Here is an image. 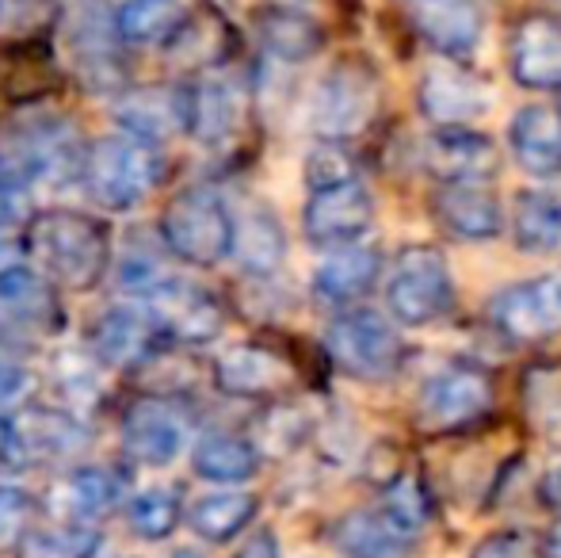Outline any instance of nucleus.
Here are the masks:
<instances>
[{"label": "nucleus", "instance_id": "nucleus-1", "mask_svg": "<svg viewBox=\"0 0 561 558\" xmlns=\"http://www.w3.org/2000/svg\"><path fill=\"white\" fill-rule=\"evenodd\" d=\"M31 253L58 287L89 291L112 264V241L81 210H43L31 223Z\"/></svg>", "mask_w": 561, "mask_h": 558}, {"label": "nucleus", "instance_id": "nucleus-2", "mask_svg": "<svg viewBox=\"0 0 561 558\" xmlns=\"http://www.w3.org/2000/svg\"><path fill=\"white\" fill-rule=\"evenodd\" d=\"M161 238L184 264L215 269L233 253V210L210 187H184L161 210Z\"/></svg>", "mask_w": 561, "mask_h": 558}, {"label": "nucleus", "instance_id": "nucleus-3", "mask_svg": "<svg viewBox=\"0 0 561 558\" xmlns=\"http://www.w3.org/2000/svg\"><path fill=\"white\" fill-rule=\"evenodd\" d=\"M81 172L100 207L112 210V215H130L153 192L157 157L153 146H146V141L130 135H107L89 146Z\"/></svg>", "mask_w": 561, "mask_h": 558}, {"label": "nucleus", "instance_id": "nucleus-4", "mask_svg": "<svg viewBox=\"0 0 561 558\" xmlns=\"http://www.w3.org/2000/svg\"><path fill=\"white\" fill-rule=\"evenodd\" d=\"M382 104L378 73L359 58H344L318 81L310 100V127L321 141H347L375 123Z\"/></svg>", "mask_w": 561, "mask_h": 558}, {"label": "nucleus", "instance_id": "nucleus-5", "mask_svg": "<svg viewBox=\"0 0 561 558\" xmlns=\"http://www.w3.org/2000/svg\"><path fill=\"white\" fill-rule=\"evenodd\" d=\"M325 349L340 372L367 383L398 375L401 360H405V341H401L398 326L378 310H344L333 318V326L325 329Z\"/></svg>", "mask_w": 561, "mask_h": 558}, {"label": "nucleus", "instance_id": "nucleus-6", "mask_svg": "<svg viewBox=\"0 0 561 558\" xmlns=\"http://www.w3.org/2000/svg\"><path fill=\"white\" fill-rule=\"evenodd\" d=\"M386 306L401 326H432L455 306V280L436 246H409L386 276Z\"/></svg>", "mask_w": 561, "mask_h": 558}, {"label": "nucleus", "instance_id": "nucleus-7", "mask_svg": "<svg viewBox=\"0 0 561 558\" xmlns=\"http://www.w3.org/2000/svg\"><path fill=\"white\" fill-rule=\"evenodd\" d=\"M489 321L512 344H539L561 333V269L496 291Z\"/></svg>", "mask_w": 561, "mask_h": 558}, {"label": "nucleus", "instance_id": "nucleus-8", "mask_svg": "<svg viewBox=\"0 0 561 558\" xmlns=\"http://www.w3.org/2000/svg\"><path fill=\"white\" fill-rule=\"evenodd\" d=\"M416 104H421L424 119L436 123V127H470L478 115L489 112L493 96H489V84L478 73L458 66V58H444L421 73Z\"/></svg>", "mask_w": 561, "mask_h": 558}, {"label": "nucleus", "instance_id": "nucleus-9", "mask_svg": "<svg viewBox=\"0 0 561 558\" xmlns=\"http://www.w3.org/2000/svg\"><path fill=\"white\" fill-rule=\"evenodd\" d=\"M370 223H375V200L359 176L333 187H318L302 210L306 238L321 249L352 246L370 230Z\"/></svg>", "mask_w": 561, "mask_h": 558}, {"label": "nucleus", "instance_id": "nucleus-10", "mask_svg": "<svg viewBox=\"0 0 561 558\" xmlns=\"http://www.w3.org/2000/svg\"><path fill=\"white\" fill-rule=\"evenodd\" d=\"M180 130L203 146H222L237 135L244 115V96L229 77H199L176 92Z\"/></svg>", "mask_w": 561, "mask_h": 558}, {"label": "nucleus", "instance_id": "nucleus-11", "mask_svg": "<svg viewBox=\"0 0 561 558\" xmlns=\"http://www.w3.org/2000/svg\"><path fill=\"white\" fill-rule=\"evenodd\" d=\"M424 169L439 184H489L501 169V149L470 127H439L424 141Z\"/></svg>", "mask_w": 561, "mask_h": 558}, {"label": "nucleus", "instance_id": "nucleus-12", "mask_svg": "<svg viewBox=\"0 0 561 558\" xmlns=\"http://www.w3.org/2000/svg\"><path fill=\"white\" fill-rule=\"evenodd\" d=\"M512 81L531 92L561 89V20L547 12H531L512 27L508 43Z\"/></svg>", "mask_w": 561, "mask_h": 558}, {"label": "nucleus", "instance_id": "nucleus-13", "mask_svg": "<svg viewBox=\"0 0 561 558\" xmlns=\"http://www.w3.org/2000/svg\"><path fill=\"white\" fill-rule=\"evenodd\" d=\"M489 410H493V379L473 364H447L424 387V413L439 429H462L485 418Z\"/></svg>", "mask_w": 561, "mask_h": 558}, {"label": "nucleus", "instance_id": "nucleus-14", "mask_svg": "<svg viewBox=\"0 0 561 558\" xmlns=\"http://www.w3.org/2000/svg\"><path fill=\"white\" fill-rule=\"evenodd\" d=\"M146 306L153 310L161 333L176 337V341L207 344L222 333V306L199 283H184L172 276Z\"/></svg>", "mask_w": 561, "mask_h": 558}, {"label": "nucleus", "instance_id": "nucleus-15", "mask_svg": "<svg viewBox=\"0 0 561 558\" xmlns=\"http://www.w3.org/2000/svg\"><path fill=\"white\" fill-rule=\"evenodd\" d=\"M187 447V424L172 406L138 402L123 418V452L138 467H172Z\"/></svg>", "mask_w": 561, "mask_h": 558}, {"label": "nucleus", "instance_id": "nucleus-16", "mask_svg": "<svg viewBox=\"0 0 561 558\" xmlns=\"http://www.w3.org/2000/svg\"><path fill=\"white\" fill-rule=\"evenodd\" d=\"M157 337H161V326L146 303H118L92 326V349L104 364L134 367L153 356Z\"/></svg>", "mask_w": 561, "mask_h": 558}, {"label": "nucleus", "instance_id": "nucleus-17", "mask_svg": "<svg viewBox=\"0 0 561 558\" xmlns=\"http://www.w3.org/2000/svg\"><path fill=\"white\" fill-rule=\"evenodd\" d=\"M413 27L444 58H466L481 43L485 12L478 0H416Z\"/></svg>", "mask_w": 561, "mask_h": 558}, {"label": "nucleus", "instance_id": "nucleus-18", "mask_svg": "<svg viewBox=\"0 0 561 558\" xmlns=\"http://www.w3.org/2000/svg\"><path fill=\"white\" fill-rule=\"evenodd\" d=\"M329 539L344 558H405L416 547V536L405 532L382 505L352 509L329 528Z\"/></svg>", "mask_w": 561, "mask_h": 558}, {"label": "nucleus", "instance_id": "nucleus-19", "mask_svg": "<svg viewBox=\"0 0 561 558\" xmlns=\"http://www.w3.org/2000/svg\"><path fill=\"white\" fill-rule=\"evenodd\" d=\"M436 218L462 241H493L504 230V207L489 184H439Z\"/></svg>", "mask_w": 561, "mask_h": 558}, {"label": "nucleus", "instance_id": "nucleus-20", "mask_svg": "<svg viewBox=\"0 0 561 558\" xmlns=\"http://www.w3.org/2000/svg\"><path fill=\"white\" fill-rule=\"evenodd\" d=\"M290 379L287 360L260 344H237L215 360V387L229 398H264L283 390Z\"/></svg>", "mask_w": 561, "mask_h": 558}, {"label": "nucleus", "instance_id": "nucleus-21", "mask_svg": "<svg viewBox=\"0 0 561 558\" xmlns=\"http://www.w3.org/2000/svg\"><path fill=\"white\" fill-rule=\"evenodd\" d=\"M508 149L516 164L531 176H558L561 172V107L531 104L519 107L508 127Z\"/></svg>", "mask_w": 561, "mask_h": 558}, {"label": "nucleus", "instance_id": "nucleus-22", "mask_svg": "<svg viewBox=\"0 0 561 558\" xmlns=\"http://www.w3.org/2000/svg\"><path fill=\"white\" fill-rule=\"evenodd\" d=\"M382 276V253L375 246H336L325 261L318 264L313 272V295L321 303H333V306H347L355 298H363L370 287Z\"/></svg>", "mask_w": 561, "mask_h": 558}, {"label": "nucleus", "instance_id": "nucleus-23", "mask_svg": "<svg viewBox=\"0 0 561 558\" xmlns=\"http://www.w3.org/2000/svg\"><path fill=\"white\" fill-rule=\"evenodd\" d=\"M229 257H237V264L249 276H275L287 261V234L275 210L249 207L241 218L233 215V253Z\"/></svg>", "mask_w": 561, "mask_h": 558}, {"label": "nucleus", "instance_id": "nucleus-24", "mask_svg": "<svg viewBox=\"0 0 561 558\" xmlns=\"http://www.w3.org/2000/svg\"><path fill=\"white\" fill-rule=\"evenodd\" d=\"M0 321L8 326H27L35 333L58 329V303L43 276L27 272L23 264L0 269Z\"/></svg>", "mask_w": 561, "mask_h": 558}, {"label": "nucleus", "instance_id": "nucleus-25", "mask_svg": "<svg viewBox=\"0 0 561 558\" xmlns=\"http://www.w3.org/2000/svg\"><path fill=\"white\" fill-rule=\"evenodd\" d=\"M256 35L264 50L279 61H310L325 46V31L313 15L298 12V8L275 4L256 15Z\"/></svg>", "mask_w": 561, "mask_h": 558}, {"label": "nucleus", "instance_id": "nucleus-26", "mask_svg": "<svg viewBox=\"0 0 561 558\" xmlns=\"http://www.w3.org/2000/svg\"><path fill=\"white\" fill-rule=\"evenodd\" d=\"M192 467L203 482L241 486L260 470V447L244 436H233V432H210L195 444Z\"/></svg>", "mask_w": 561, "mask_h": 558}, {"label": "nucleus", "instance_id": "nucleus-27", "mask_svg": "<svg viewBox=\"0 0 561 558\" xmlns=\"http://www.w3.org/2000/svg\"><path fill=\"white\" fill-rule=\"evenodd\" d=\"M512 238L524 253H554L561 246V192L527 187L512 203Z\"/></svg>", "mask_w": 561, "mask_h": 558}, {"label": "nucleus", "instance_id": "nucleus-28", "mask_svg": "<svg viewBox=\"0 0 561 558\" xmlns=\"http://www.w3.org/2000/svg\"><path fill=\"white\" fill-rule=\"evenodd\" d=\"M260 513V501L244 490H215L203 493L187 509V524L199 539L207 544H229L233 536H241Z\"/></svg>", "mask_w": 561, "mask_h": 558}, {"label": "nucleus", "instance_id": "nucleus-29", "mask_svg": "<svg viewBox=\"0 0 561 558\" xmlns=\"http://www.w3.org/2000/svg\"><path fill=\"white\" fill-rule=\"evenodd\" d=\"M187 23V0H123L115 8V35L130 46H153L180 35Z\"/></svg>", "mask_w": 561, "mask_h": 558}, {"label": "nucleus", "instance_id": "nucleus-30", "mask_svg": "<svg viewBox=\"0 0 561 558\" xmlns=\"http://www.w3.org/2000/svg\"><path fill=\"white\" fill-rule=\"evenodd\" d=\"M118 127L123 135L146 141V146H161L180 130V100L176 92H134L118 104Z\"/></svg>", "mask_w": 561, "mask_h": 558}, {"label": "nucleus", "instance_id": "nucleus-31", "mask_svg": "<svg viewBox=\"0 0 561 558\" xmlns=\"http://www.w3.org/2000/svg\"><path fill=\"white\" fill-rule=\"evenodd\" d=\"M126 513H130L134 532L141 539H149V544L169 539L180 528V521H184L180 493L169 490V486H146V490H138L130 498V505H126Z\"/></svg>", "mask_w": 561, "mask_h": 558}, {"label": "nucleus", "instance_id": "nucleus-32", "mask_svg": "<svg viewBox=\"0 0 561 558\" xmlns=\"http://www.w3.org/2000/svg\"><path fill=\"white\" fill-rule=\"evenodd\" d=\"M66 498L77 521H104L118 501H123V482L107 467H81L69 475Z\"/></svg>", "mask_w": 561, "mask_h": 558}, {"label": "nucleus", "instance_id": "nucleus-33", "mask_svg": "<svg viewBox=\"0 0 561 558\" xmlns=\"http://www.w3.org/2000/svg\"><path fill=\"white\" fill-rule=\"evenodd\" d=\"M524 406L535 429L561 436V364H542L527 372Z\"/></svg>", "mask_w": 561, "mask_h": 558}, {"label": "nucleus", "instance_id": "nucleus-34", "mask_svg": "<svg viewBox=\"0 0 561 558\" xmlns=\"http://www.w3.org/2000/svg\"><path fill=\"white\" fill-rule=\"evenodd\" d=\"M20 424V421H15ZM20 436L27 444V455L31 452H43V455H69L73 447H81L84 432L81 424L66 413H54V410H38L31 413L27 421L20 424Z\"/></svg>", "mask_w": 561, "mask_h": 558}, {"label": "nucleus", "instance_id": "nucleus-35", "mask_svg": "<svg viewBox=\"0 0 561 558\" xmlns=\"http://www.w3.org/2000/svg\"><path fill=\"white\" fill-rule=\"evenodd\" d=\"M20 558H92L104 547V536L92 528H61V532H35L20 539Z\"/></svg>", "mask_w": 561, "mask_h": 558}, {"label": "nucleus", "instance_id": "nucleus-36", "mask_svg": "<svg viewBox=\"0 0 561 558\" xmlns=\"http://www.w3.org/2000/svg\"><path fill=\"white\" fill-rule=\"evenodd\" d=\"M31 180L8 153H0V238L31 223Z\"/></svg>", "mask_w": 561, "mask_h": 558}, {"label": "nucleus", "instance_id": "nucleus-37", "mask_svg": "<svg viewBox=\"0 0 561 558\" xmlns=\"http://www.w3.org/2000/svg\"><path fill=\"white\" fill-rule=\"evenodd\" d=\"M382 509L393 516V521L401 524L405 532H413V536H421V528L428 524V516H432V498H428V490H424L416 478H398V482L386 490V498H382Z\"/></svg>", "mask_w": 561, "mask_h": 558}, {"label": "nucleus", "instance_id": "nucleus-38", "mask_svg": "<svg viewBox=\"0 0 561 558\" xmlns=\"http://www.w3.org/2000/svg\"><path fill=\"white\" fill-rule=\"evenodd\" d=\"M35 521V498L23 486L0 482V547H15L31 532Z\"/></svg>", "mask_w": 561, "mask_h": 558}, {"label": "nucleus", "instance_id": "nucleus-39", "mask_svg": "<svg viewBox=\"0 0 561 558\" xmlns=\"http://www.w3.org/2000/svg\"><path fill=\"white\" fill-rule=\"evenodd\" d=\"M344 180H355L352 157L340 149V141H321V146L306 157V184H310V192L344 184Z\"/></svg>", "mask_w": 561, "mask_h": 558}, {"label": "nucleus", "instance_id": "nucleus-40", "mask_svg": "<svg viewBox=\"0 0 561 558\" xmlns=\"http://www.w3.org/2000/svg\"><path fill=\"white\" fill-rule=\"evenodd\" d=\"M470 558H542V547L531 532L519 528H501L493 536H485L470 551Z\"/></svg>", "mask_w": 561, "mask_h": 558}, {"label": "nucleus", "instance_id": "nucleus-41", "mask_svg": "<svg viewBox=\"0 0 561 558\" xmlns=\"http://www.w3.org/2000/svg\"><path fill=\"white\" fill-rule=\"evenodd\" d=\"M31 387V372L23 364H15V360L0 356V410H8V406H15L23 395H27Z\"/></svg>", "mask_w": 561, "mask_h": 558}, {"label": "nucleus", "instance_id": "nucleus-42", "mask_svg": "<svg viewBox=\"0 0 561 558\" xmlns=\"http://www.w3.org/2000/svg\"><path fill=\"white\" fill-rule=\"evenodd\" d=\"M23 463H27V444H23V436H20V424L0 418V475L20 470Z\"/></svg>", "mask_w": 561, "mask_h": 558}, {"label": "nucleus", "instance_id": "nucleus-43", "mask_svg": "<svg viewBox=\"0 0 561 558\" xmlns=\"http://www.w3.org/2000/svg\"><path fill=\"white\" fill-rule=\"evenodd\" d=\"M237 558H279V539L272 532H256L249 536V544L237 551Z\"/></svg>", "mask_w": 561, "mask_h": 558}, {"label": "nucleus", "instance_id": "nucleus-44", "mask_svg": "<svg viewBox=\"0 0 561 558\" xmlns=\"http://www.w3.org/2000/svg\"><path fill=\"white\" fill-rule=\"evenodd\" d=\"M542 498H547L550 509H558L561 513V463H554V467L542 475Z\"/></svg>", "mask_w": 561, "mask_h": 558}, {"label": "nucleus", "instance_id": "nucleus-45", "mask_svg": "<svg viewBox=\"0 0 561 558\" xmlns=\"http://www.w3.org/2000/svg\"><path fill=\"white\" fill-rule=\"evenodd\" d=\"M539 547H542V558H561V521L547 532V536H542Z\"/></svg>", "mask_w": 561, "mask_h": 558}, {"label": "nucleus", "instance_id": "nucleus-46", "mask_svg": "<svg viewBox=\"0 0 561 558\" xmlns=\"http://www.w3.org/2000/svg\"><path fill=\"white\" fill-rule=\"evenodd\" d=\"M169 558H203V555H195V551H172Z\"/></svg>", "mask_w": 561, "mask_h": 558}, {"label": "nucleus", "instance_id": "nucleus-47", "mask_svg": "<svg viewBox=\"0 0 561 558\" xmlns=\"http://www.w3.org/2000/svg\"><path fill=\"white\" fill-rule=\"evenodd\" d=\"M0 12H4V0H0Z\"/></svg>", "mask_w": 561, "mask_h": 558}]
</instances>
